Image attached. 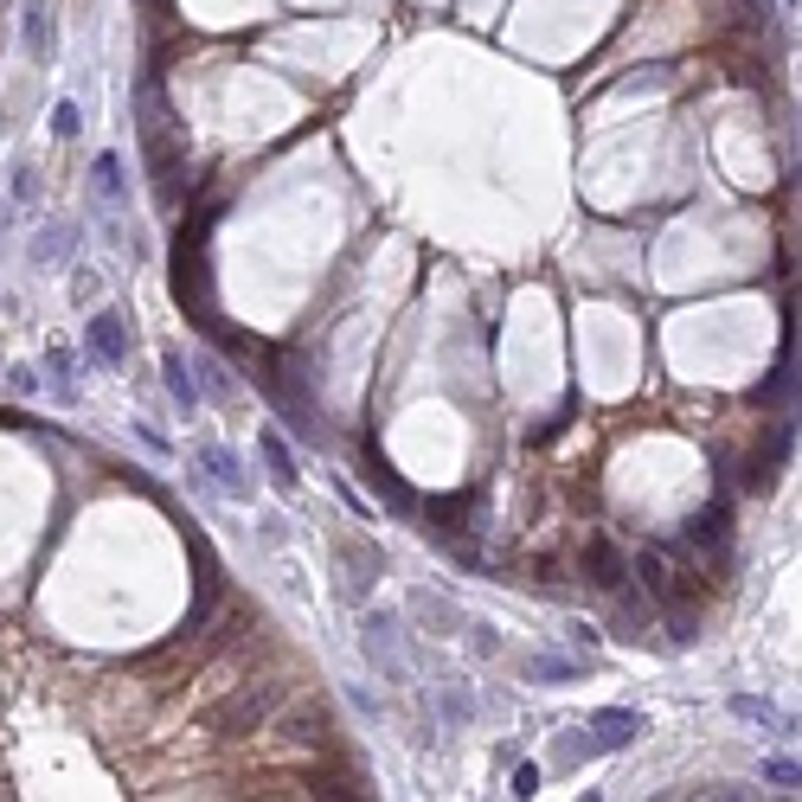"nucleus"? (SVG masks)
<instances>
[{
    "label": "nucleus",
    "mask_w": 802,
    "mask_h": 802,
    "mask_svg": "<svg viewBox=\"0 0 802 802\" xmlns=\"http://www.w3.org/2000/svg\"><path fill=\"white\" fill-rule=\"evenodd\" d=\"M366 475H372V488L385 495V508H392V513H418V495H411V488L398 482V469H392V462H385L379 449H366Z\"/></svg>",
    "instance_id": "nucleus-8"
},
{
    "label": "nucleus",
    "mask_w": 802,
    "mask_h": 802,
    "mask_svg": "<svg viewBox=\"0 0 802 802\" xmlns=\"http://www.w3.org/2000/svg\"><path fill=\"white\" fill-rule=\"evenodd\" d=\"M7 385H13V392H20V398H33V392H39V379H33V372H26V366H13V372H7Z\"/></svg>",
    "instance_id": "nucleus-27"
},
{
    "label": "nucleus",
    "mask_w": 802,
    "mask_h": 802,
    "mask_svg": "<svg viewBox=\"0 0 802 802\" xmlns=\"http://www.w3.org/2000/svg\"><path fill=\"white\" fill-rule=\"evenodd\" d=\"M26 52H33V59H52V20H46V0H26Z\"/></svg>",
    "instance_id": "nucleus-14"
},
{
    "label": "nucleus",
    "mask_w": 802,
    "mask_h": 802,
    "mask_svg": "<svg viewBox=\"0 0 802 802\" xmlns=\"http://www.w3.org/2000/svg\"><path fill=\"white\" fill-rule=\"evenodd\" d=\"M578 674V661H565V655H533L526 661V680H572Z\"/></svg>",
    "instance_id": "nucleus-17"
},
{
    "label": "nucleus",
    "mask_w": 802,
    "mask_h": 802,
    "mask_svg": "<svg viewBox=\"0 0 802 802\" xmlns=\"http://www.w3.org/2000/svg\"><path fill=\"white\" fill-rule=\"evenodd\" d=\"M418 623H431V629H456V610H449V603H431V597H418Z\"/></svg>",
    "instance_id": "nucleus-23"
},
{
    "label": "nucleus",
    "mask_w": 802,
    "mask_h": 802,
    "mask_svg": "<svg viewBox=\"0 0 802 802\" xmlns=\"http://www.w3.org/2000/svg\"><path fill=\"white\" fill-rule=\"evenodd\" d=\"M283 706V687H270V680H257V687H244V693H231L225 706L206 713V731H219V738H244V731H257L270 713Z\"/></svg>",
    "instance_id": "nucleus-2"
},
{
    "label": "nucleus",
    "mask_w": 802,
    "mask_h": 802,
    "mask_svg": "<svg viewBox=\"0 0 802 802\" xmlns=\"http://www.w3.org/2000/svg\"><path fill=\"white\" fill-rule=\"evenodd\" d=\"M77 129H84V110H77V103H59V110H52V136H59V142H72Z\"/></svg>",
    "instance_id": "nucleus-22"
},
{
    "label": "nucleus",
    "mask_w": 802,
    "mask_h": 802,
    "mask_svg": "<svg viewBox=\"0 0 802 802\" xmlns=\"http://www.w3.org/2000/svg\"><path fill=\"white\" fill-rule=\"evenodd\" d=\"M136 110H142V148H148V167H154V200L174 213L180 187H187V136H180V116L167 110L161 97V77H148L136 90Z\"/></svg>",
    "instance_id": "nucleus-1"
},
{
    "label": "nucleus",
    "mask_w": 802,
    "mask_h": 802,
    "mask_svg": "<svg viewBox=\"0 0 802 802\" xmlns=\"http://www.w3.org/2000/svg\"><path fill=\"white\" fill-rule=\"evenodd\" d=\"M597 751H603L597 731H565V738H559V764H565V771H572L578 758H597Z\"/></svg>",
    "instance_id": "nucleus-16"
},
{
    "label": "nucleus",
    "mask_w": 802,
    "mask_h": 802,
    "mask_svg": "<svg viewBox=\"0 0 802 802\" xmlns=\"http://www.w3.org/2000/svg\"><path fill=\"white\" fill-rule=\"evenodd\" d=\"M726 526H731V508L713 501L706 513H693V520L680 526V546H687V552H726Z\"/></svg>",
    "instance_id": "nucleus-6"
},
{
    "label": "nucleus",
    "mask_w": 802,
    "mask_h": 802,
    "mask_svg": "<svg viewBox=\"0 0 802 802\" xmlns=\"http://www.w3.org/2000/svg\"><path fill=\"white\" fill-rule=\"evenodd\" d=\"M629 572H642V578H649V597H655L661 610H680V603L693 597V584H700V578H680V572L667 565V552H655V546H649Z\"/></svg>",
    "instance_id": "nucleus-3"
},
{
    "label": "nucleus",
    "mask_w": 802,
    "mask_h": 802,
    "mask_svg": "<svg viewBox=\"0 0 802 802\" xmlns=\"http://www.w3.org/2000/svg\"><path fill=\"white\" fill-rule=\"evenodd\" d=\"M90 360H97V366H123V360H129V321H123L116 308H103V315L90 321Z\"/></svg>",
    "instance_id": "nucleus-5"
},
{
    "label": "nucleus",
    "mask_w": 802,
    "mask_h": 802,
    "mask_svg": "<svg viewBox=\"0 0 802 802\" xmlns=\"http://www.w3.org/2000/svg\"><path fill=\"white\" fill-rule=\"evenodd\" d=\"M13 200H33V167H13Z\"/></svg>",
    "instance_id": "nucleus-28"
},
{
    "label": "nucleus",
    "mask_w": 802,
    "mask_h": 802,
    "mask_svg": "<svg viewBox=\"0 0 802 802\" xmlns=\"http://www.w3.org/2000/svg\"><path fill=\"white\" fill-rule=\"evenodd\" d=\"M200 372H206V392H213L219 405H231V398H238V379H231L219 360H200Z\"/></svg>",
    "instance_id": "nucleus-20"
},
{
    "label": "nucleus",
    "mask_w": 802,
    "mask_h": 802,
    "mask_svg": "<svg viewBox=\"0 0 802 802\" xmlns=\"http://www.w3.org/2000/svg\"><path fill=\"white\" fill-rule=\"evenodd\" d=\"M578 565H584V578L597 584V590H623V584H629V559H623L603 533H590V539H584Z\"/></svg>",
    "instance_id": "nucleus-4"
},
{
    "label": "nucleus",
    "mask_w": 802,
    "mask_h": 802,
    "mask_svg": "<svg viewBox=\"0 0 802 802\" xmlns=\"http://www.w3.org/2000/svg\"><path fill=\"white\" fill-rule=\"evenodd\" d=\"M469 649H475V655H501V636L482 623V629H469Z\"/></svg>",
    "instance_id": "nucleus-25"
},
{
    "label": "nucleus",
    "mask_w": 802,
    "mask_h": 802,
    "mask_svg": "<svg viewBox=\"0 0 802 802\" xmlns=\"http://www.w3.org/2000/svg\"><path fill=\"white\" fill-rule=\"evenodd\" d=\"M469 501H475V495H449V501H431V508H424V520H431V526H456V520L469 513Z\"/></svg>",
    "instance_id": "nucleus-21"
},
{
    "label": "nucleus",
    "mask_w": 802,
    "mask_h": 802,
    "mask_svg": "<svg viewBox=\"0 0 802 802\" xmlns=\"http://www.w3.org/2000/svg\"><path fill=\"white\" fill-rule=\"evenodd\" d=\"M539 784H546V777H539L533 764H520V771H513V797H539Z\"/></svg>",
    "instance_id": "nucleus-26"
},
{
    "label": "nucleus",
    "mask_w": 802,
    "mask_h": 802,
    "mask_svg": "<svg viewBox=\"0 0 802 802\" xmlns=\"http://www.w3.org/2000/svg\"><path fill=\"white\" fill-rule=\"evenodd\" d=\"M392 636H398V623H392L385 610H372V616H366V655L379 661L392 680H405V661H398V649H392Z\"/></svg>",
    "instance_id": "nucleus-9"
},
{
    "label": "nucleus",
    "mask_w": 802,
    "mask_h": 802,
    "mask_svg": "<svg viewBox=\"0 0 802 802\" xmlns=\"http://www.w3.org/2000/svg\"><path fill=\"white\" fill-rule=\"evenodd\" d=\"M731 713H744V720H764V726H790V731H797V720H784V713H777L771 700H751V693H744V700H731Z\"/></svg>",
    "instance_id": "nucleus-19"
},
{
    "label": "nucleus",
    "mask_w": 802,
    "mask_h": 802,
    "mask_svg": "<svg viewBox=\"0 0 802 802\" xmlns=\"http://www.w3.org/2000/svg\"><path fill=\"white\" fill-rule=\"evenodd\" d=\"M161 379H167L174 405H180V411L193 418V411H200V392H193V379H187V360H180V354H167V360H161Z\"/></svg>",
    "instance_id": "nucleus-13"
},
{
    "label": "nucleus",
    "mask_w": 802,
    "mask_h": 802,
    "mask_svg": "<svg viewBox=\"0 0 802 802\" xmlns=\"http://www.w3.org/2000/svg\"><path fill=\"white\" fill-rule=\"evenodd\" d=\"M46 372H52V379H59V392H65V398H77V360H72V347H52V354H46Z\"/></svg>",
    "instance_id": "nucleus-18"
},
{
    "label": "nucleus",
    "mask_w": 802,
    "mask_h": 802,
    "mask_svg": "<svg viewBox=\"0 0 802 802\" xmlns=\"http://www.w3.org/2000/svg\"><path fill=\"white\" fill-rule=\"evenodd\" d=\"M65 251H77V225H52V231L33 244V264H52V257H65Z\"/></svg>",
    "instance_id": "nucleus-15"
},
{
    "label": "nucleus",
    "mask_w": 802,
    "mask_h": 802,
    "mask_svg": "<svg viewBox=\"0 0 802 802\" xmlns=\"http://www.w3.org/2000/svg\"><path fill=\"white\" fill-rule=\"evenodd\" d=\"M590 731L603 738V751H616V744H629V738H642V713H623V706H603V713H590Z\"/></svg>",
    "instance_id": "nucleus-10"
},
{
    "label": "nucleus",
    "mask_w": 802,
    "mask_h": 802,
    "mask_svg": "<svg viewBox=\"0 0 802 802\" xmlns=\"http://www.w3.org/2000/svg\"><path fill=\"white\" fill-rule=\"evenodd\" d=\"M264 469H270V482H277V495H295V488H302V475H295V456H290V443L277 437V431H264Z\"/></svg>",
    "instance_id": "nucleus-11"
},
{
    "label": "nucleus",
    "mask_w": 802,
    "mask_h": 802,
    "mask_svg": "<svg viewBox=\"0 0 802 802\" xmlns=\"http://www.w3.org/2000/svg\"><path fill=\"white\" fill-rule=\"evenodd\" d=\"M764 777H771V784H790V790H797V784H802L797 758H771V764H764Z\"/></svg>",
    "instance_id": "nucleus-24"
},
{
    "label": "nucleus",
    "mask_w": 802,
    "mask_h": 802,
    "mask_svg": "<svg viewBox=\"0 0 802 802\" xmlns=\"http://www.w3.org/2000/svg\"><path fill=\"white\" fill-rule=\"evenodd\" d=\"M90 174H97V200H103V206H123V200H129L123 154H97V167H90Z\"/></svg>",
    "instance_id": "nucleus-12"
},
{
    "label": "nucleus",
    "mask_w": 802,
    "mask_h": 802,
    "mask_svg": "<svg viewBox=\"0 0 802 802\" xmlns=\"http://www.w3.org/2000/svg\"><path fill=\"white\" fill-rule=\"evenodd\" d=\"M200 469H206V475L219 482L231 501H251V475H244V462H238V456H231L225 443H206V449H200Z\"/></svg>",
    "instance_id": "nucleus-7"
}]
</instances>
